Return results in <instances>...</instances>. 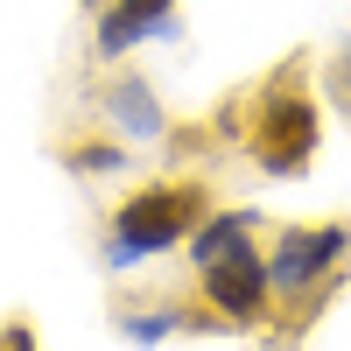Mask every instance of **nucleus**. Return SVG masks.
<instances>
[{
  "instance_id": "20e7f679",
  "label": "nucleus",
  "mask_w": 351,
  "mask_h": 351,
  "mask_svg": "<svg viewBox=\"0 0 351 351\" xmlns=\"http://www.w3.org/2000/svg\"><path fill=\"white\" fill-rule=\"evenodd\" d=\"M197 288H204V302H211L232 330H260V324H267V309H274L267 253L253 246V232H246L239 246H225L211 267H197Z\"/></svg>"
},
{
  "instance_id": "f03ea898",
  "label": "nucleus",
  "mask_w": 351,
  "mask_h": 351,
  "mask_svg": "<svg viewBox=\"0 0 351 351\" xmlns=\"http://www.w3.org/2000/svg\"><path fill=\"white\" fill-rule=\"evenodd\" d=\"M211 204H218L211 183H197V176H155V183H141V190H127L120 204H112L99 260L112 274H127V267H141V260H155V253H176L204 225Z\"/></svg>"
},
{
  "instance_id": "7ed1b4c3",
  "label": "nucleus",
  "mask_w": 351,
  "mask_h": 351,
  "mask_svg": "<svg viewBox=\"0 0 351 351\" xmlns=\"http://www.w3.org/2000/svg\"><path fill=\"white\" fill-rule=\"evenodd\" d=\"M351 260V225L324 218V225H281L274 246H267V281H274V302H302L316 295L337 267Z\"/></svg>"
},
{
  "instance_id": "423d86ee",
  "label": "nucleus",
  "mask_w": 351,
  "mask_h": 351,
  "mask_svg": "<svg viewBox=\"0 0 351 351\" xmlns=\"http://www.w3.org/2000/svg\"><path fill=\"white\" fill-rule=\"evenodd\" d=\"M56 162H64L71 176H127L134 169V148L120 134H77V141H64V148H56Z\"/></svg>"
},
{
  "instance_id": "f257e3e1",
  "label": "nucleus",
  "mask_w": 351,
  "mask_h": 351,
  "mask_svg": "<svg viewBox=\"0 0 351 351\" xmlns=\"http://www.w3.org/2000/svg\"><path fill=\"white\" fill-rule=\"evenodd\" d=\"M218 134L246 141V155L260 176H274V183H295L309 176L316 148H324V112H316V92H309V56H288V64L267 71V84L253 92V112H218Z\"/></svg>"
},
{
  "instance_id": "0eeeda50",
  "label": "nucleus",
  "mask_w": 351,
  "mask_h": 351,
  "mask_svg": "<svg viewBox=\"0 0 351 351\" xmlns=\"http://www.w3.org/2000/svg\"><path fill=\"white\" fill-rule=\"evenodd\" d=\"M253 232V211H232V204H211V211H204V225L183 239V253H190V267H211V260L225 253V246H239Z\"/></svg>"
},
{
  "instance_id": "9d476101",
  "label": "nucleus",
  "mask_w": 351,
  "mask_h": 351,
  "mask_svg": "<svg viewBox=\"0 0 351 351\" xmlns=\"http://www.w3.org/2000/svg\"><path fill=\"white\" fill-rule=\"evenodd\" d=\"M120 8L141 21L148 43H176V36H183V8H176V0H120Z\"/></svg>"
},
{
  "instance_id": "6e6552de",
  "label": "nucleus",
  "mask_w": 351,
  "mask_h": 351,
  "mask_svg": "<svg viewBox=\"0 0 351 351\" xmlns=\"http://www.w3.org/2000/svg\"><path fill=\"white\" fill-rule=\"evenodd\" d=\"M112 330H120L127 344H141V351H155V344H169V337H183V302H141V309H120V316H112Z\"/></svg>"
},
{
  "instance_id": "9b49d317",
  "label": "nucleus",
  "mask_w": 351,
  "mask_h": 351,
  "mask_svg": "<svg viewBox=\"0 0 351 351\" xmlns=\"http://www.w3.org/2000/svg\"><path fill=\"white\" fill-rule=\"evenodd\" d=\"M324 92H330V106L351 120V56H344V49L330 56V71H324Z\"/></svg>"
},
{
  "instance_id": "4468645a",
  "label": "nucleus",
  "mask_w": 351,
  "mask_h": 351,
  "mask_svg": "<svg viewBox=\"0 0 351 351\" xmlns=\"http://www.w3.org/2000/svg\"><path fill=\"white\" fill-rule=\"evenodd\" d=\"M344 56H351V43H344Z\"/></svg>"
},
{
  "instance_id": "1a4fd4ad",
  "label": "nucleus",
  "mask_w": 351,
  "mask_h": 351,
  "mask_svg": "<svg viewBox=\"0 0 351 351\" xmlns=\"http://www.w3.org/2000/svg\"><path fill=\"white\" fill-rule=\"evenodd\" d=\"M141 43H148V36H141V21L120 8V0H106V8H99V28H92V56H99V64H120V56L141 49Z\"/></svg>"
},
{
  "instance_id": "f8f14e48",
  "label": "nucleus",
  "mask_w": 351,
  "mask_h": 351,
  "mask_svg": "<svg viewBox=\"0 0 351 351\" xmlns=\"http://www.w3.org/2000/svg\"><path fill=\"white\" fill-rule=\"evenodd\" d=\"M0 351H36V330H28L21 316H8V330H0Z\"/></svg>"
},
{
  "instance_id": "39448f33",
  "label": "nucleus",
  "mask_w": 351,
  "mask_h": 351,
  "mask_svg": "<svg viewBox=\"0 0 351 351\" xmlns=\"http://www.w3.org/2000/svg\"><path fill=\"white\" fill-rule=\"evenodd\" d=\"M99 112H106V127L120 141H141V148H148V141H169V112L155 99V84L134 77V71H120V77L99 84Z\"/></svg>"
},
{
  "instance_id": "ddd939ff",
  "label": "nucleus",
  "mask_w": 351,
  "mask_h": 351,
  "mask_svg": "<svg viewBox=\"0 0 351 351\" xmlns=\"http://www.w3.org/2000/svg\"><path fill=\"white\" fill-rule=\"evenodd\" d=\"M77 8H92V14H99V8H106V0H77Z\"/></svg>"
}]
</instances>
